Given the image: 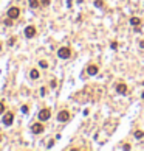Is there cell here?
<instances>
[{"label": "cell", "instance_id": "16", "mask_svg": "<svg viewBox=\"0 0 144 151\" xmlns=\"http://www.w3.org/2000/svg\"><path fill=\"white\" fill-rule=\"evenodd\" d=\"M3 112H5V104L0 101V114H3Z\"/></svg>", "mask_w": 144, "mask_h": 151}, {"label": "cell", "instance_id": "20", "mask_svg": "<svg viewBox=\"0 0 144 151\" xmlns=\"http://www.w3.org/2000/svg\"><path fill=\"white\" fill-rule=\"evenodd\" d=\"M50 86H51V87H56V86H57V83H56V81H54V80H53V81H51V83H50Z\"/></svg>", "mask_w": 144, "mask_h": 151}, {"label": "cell", "instance_id": "1", "mask_svg": "<svg viewBox=\"0 0 144 151\" xmlns=\"http://www.w3.org/2000/svg\"><path fill=\"white\" fill-rule=\"evenodd\" d=\"M57 56H59L60 59H68L70 56H71V50L68 47H60L57 50Z\"/></svg>", "mask_w": 144, "mask_h": 151}, {"label": "cell", "instance_id": "19", "mask_svg": "<svg viewBox=\"0 0 144 151\" xmlns=\"http://www.w3.org/2000/svg\"><path fill=\"white\" fill-rule=\"evenodd\" d=\"M22 112H23V114H27V112H28V106H22Z\"/></svg>", "mask_w": 144, "mask_h": 151}, {"label": "cell", "instance_id": "10", "mask_svg": "<svg viewBox=\"0 0 144 151\" xmlns=\"http://www.w3.org/2000/svg\"><path fill=\"white\" fill-rule=\"evenodd\" d=\"M130 24H132L133 27H138V25H141V19L136 17V16H133V17H130Z\"/></svg>", "mask_w": 144, "mask_h": 151}, {"label": "cell", "instance_id": "4", "mask_svg": "<svg viewBox=\"0 0 144 151\" xmlns=\"http://www.w3.org/2000/svg\"><path fill=\"white\" fill-rule=\"evenodd\" d=\"M12 122H14V114L12 112H6V114L3 115V125L9 126V125H12Z\"/></svg>", "mask_w": 144, "mask_h": 151}, {"label": "cell", "instance_id": "15", "mask_svg": "<svg viewBox=\"0 0 144 151\" xmlns=\"http://www.w3.org/2000/svg\"><path fill=\"white\" fill-rule=\"evenodd\" d=\"M39 66L42 67V69H47V67H48V62H47V61H40V62H39Z\"/></svg>", "mask_w": 144, "mask_h": 151}, {"label": "cell", "instance_id": "2", "mask_svg": "<svg viewBox=\"0 0 144 151\" xmlns=\"http://www.w3.org/2000/svg\"><path fill=\"white\" fill-rule=\"evenodd\" d=\"M37 117H39L40 122H47V120L51 117V111L47 109V107H45V109H40V112H39V115H37Z\"/></svg>", "mask_w": 144, "mask_h": 151}, {"label": "cell", "instance_id": "21", "mask_svg": "<svg viewBox=\"0 0 144 151\" xmlns=\"http://www.w3.org/2000/svg\"><path fill=\"white\" fill-rule=\"evenodd\" d=\"M139 47H141V48H144V41H141V42H139Z\"/></svg>", "mask_w": 144, "mask_h": 151}, {"label": "cell", "instance_id": "13", "mask_svg": "<svg viewBox=\"0 0 144 151\" xmlns=\"http://www.w3.org/2000/svg\"><path fill=\"white\" fill-rule=\"evenodd\" d=\"M95 6L96 8H102L104 6V2H102V0H95Z\"/></svg>", "mask_w": 144, "mask_h": 151}, {"label": "cell", "instance_id": "9", "mask_svg": "<svg viewBox=\"0 0 144 151\" xmlns=\"http://www.w3.org/2000/svg\"><path fill=\"white\" fill-rule=\"evenodd\" d=\"M87 73H88V75H91V77H93V75H96V73H98V66L90 64V66L87 67Z\"/></svg>", "mask_w": 144, "mask_h": 151}, {"label": "cell", "instance_id": "18", "mask_svg": "<svg viewBox=\"0 0 144 151\" xmlns=\"http://www.w3.org/2000/svg\"><path fill=\"white\" fill-rule=\"evenodd\" d=\"M42 5H44V6H48V5H50V0H42Z\"/></svg>", "mask_w": 144, "mask_h": 151}, {"label": "cell", "instance_id": "14", "mask_svg": "<svg viewBox=\"0 0 144 151\" xmlns=\"http://www.w3.org/2000/svg\"><path fill=\"white\" fill-rule=\"evenodd\" d=\"M135 137H136V139H142V137H144V133L139 129V131H136V133H135Z\"/></svg>", "mask_w": 144, "mask_h": 151}, {"label": "cell", "instance_id": "7", "mask_svg": "<svg viewBox=\"0 0 144 151\" xmlns=\"http://www.w3.org/2000/svg\"><path fill=\"white\" fill-rule=\"evenodd\" d=\"M31 131H33L34 134L44 133V125H42V123H34V125H31Z\"/></svg>", "mask_w": 144, "mask_h": 151}, {"label": "cell", "instance_id": "6", "mask_svg": "<svg viewBox=\"0 0 144 151\" xmlns=\"http://www.w3.org/2000/svg\"><path fill=\"white\" fill-rule=\"evenodd\" d=\"M25 36L28 37V39H31V37H34V36H36V27H33V25L27 27V28H25Z\"/></svg>", "mask_w": 144, "mask_h": 151}, {"label": "cell", "instance_id": "22", "mask_svg": "<svg viewBox=\"0 0 144 151\" xmlns=\"http://www.w3.org/2000/svg\"><path fill=\"white\" fill-rule=\"evenodd\" d=\"M0 50H2V44H0Z\"/></svg>", "mask_w": 144, "mask_h": 151}, {"label": "cell", "instance_id": "23", "mask_svg": "<svg viewBox=\"0 0 144 151\" xmlns=\"http://www.w3.org/2000/svg\"><path fill=\"white\" fill-rule=\"evenodd\" d=\"M0 140H2V136H0Z\"/></svg>", "mask_w": 144, "mask_h": 151}, {"label": "cell", "instance_id": "17", "mask_svg": "<svg viewBox=\"0 0 144 151\" xmlns=\"http://www.w3.org/2000/svg\"><path fill=\"white\" fill-rule=\"evenodd\" d=\"M110 47H112L113 50H116V48H118V42H112V45H110Z\"/></svg>", "mask_w": 144, "mask_h": 151}, {"label": "cell", "instance_id": "3", "mask_svg": "<svg viewBox=\"0 0 144 151\" xmlns=\"http://www.w3.org/2000/svg\"><path fill=\"white\" fill-rule=\"evenodd\" d=\"M57 120L62 122V123H64V122H68V120H70V112H68V111H60L59 114H57Z\"/></svg>", "mask_w": 144, "mask_h": 151}, {"label": "cell", "instance_id": "11", "mask_svg": "<svg viewBox=\"0 0 144 151\" xmlns=\"http://www.w3.org/2000/svg\"><path fill=\"white\" fill-rule=\"evenodd\" d=\"M30 77H31L33 80H37V78H39V70H37V69H33V70L30 72Z\"/></svg>", "mask_w": 144, "mask_h": 151}, {"label": "cell", "instance_id": "8", "mask_svg": "<svg viewBox=\"0 0 144 151\" xmlns=\"http://www.w3.org/2000/svg\"><path fill=\"white\" fill-rule=\"evenodd\" d=\"M116 92L119 93V95H126V93H127V84H124V83L118 84L116 86Z\"/></svg>", "mask_w": 144, "mask_h": 151}, {"label": "cell", "instance_id": "5", "mask_svg": "<svg viewBox=\"0 0 144 151\" xmlns=\"http://www.w3.org/2000/svg\"><path fill=\"white\" fill-rule=\"evenodd\" d=\"M19 14H20V9L17 6H12V8L8 9V17H11V19H17Z\"/></svg>", "mask_w": 144, "mask_h": 151}, {"label": "cell", "instance_id": "12", "mask_svg": "<svg viewBox=\"0 0 144 151\" xmlns=\"http://www.w3.org/2000/svg\"><path fill=\"white\" fill-rule=\"evenodd\" d=\"M30 6L31 8H37L39 6V0H30Z\"/></svg>", "mask_w": 144, "mask_h": 151}]
</instances>
